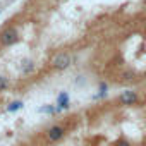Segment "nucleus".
<instances>
[{
    "label": "nucleus",
    "instance_id": "1",
    "mask_svg": "<svg viewBox=\"0 0 146 146\" xmlns=\"http://www.w3.org/2000/svg\"><path fill=\"white\" fill-rule=\"evenodd\" d=\"M70 62H72L70 55H69L67 52H60V53H57L55 58L52 60V67L57 69V70H64V69H67V67L70 65Z\"/></svg>",
    "mask_w": 146,
    "mask_h": 146
},
{
    "label": "nucleus",
    "instance_id": "2",
    "mask_svg": "<svg viewBox=\"0 0 146 146\" xmlns=\"http://www.w3.org/2000/svg\"><path fill=\"white\" fill-rule=\"evenodd\" d=\"M17 40H19V35H17V31L14 28H7V29L2 31V35H0V43L5 45V46L14 45Z\"/></svg>",
    "mask_w": 146,
    "mask_h": 146
},
{
    "label": "nucleus",
    "instance_id": "3",
    "mask_svg": "<svg viewBox=\"0 0 146 146\" xmlns=\"http://www.w3.org/2000/svg\"><path fill=\"white\" fill-rule=\"evenodd\" d=\"M64 136H65V129H64L62 125H52V127L46 131V139L52 141V143L60 141Z\"/></svg>",
    "mask_w": 146,
    "mask_h": 146
},
{
    "label": "nucleus",
    "instance_id": "4",
    "mask_svg": "<svg viewBox=\"0 0 146 146\" xmlns=\"http://www.w3.org/2000/svg\"><path fill=\"white\" fill-rule=\"evenodd\" d=\"M119 102H120L122 105H134V103L137 102V93H136L134 90H125V91L120 93Z\"/></svg>",
    "mask_w": 146,
    "mask_h": 146
},
{
    "label": "nucleus",
    "instance_id": "5",
    "mask_svg": "<svg viewBox=\"0 0 146 146\" xmlns=\"http://www.w3.org/2000/svg\"><path fill=\"white\" fill-rule=\"evenodd\" d=\"M70 107V98L67 91H60L57 96V110H67Z\"/></svg>",
    "mask_w": 146,
    "mask_h": 146
},
{
    "label": "nucleus",
    "instance_id": "6",
    "mask_svg": "<svg viewBox=\"0 0 146 146\" xmlns=\"http://www.w3.org/2000/svg\"><path fill=\"white\" fill-rule=\"evenodd\" d=\"M23 107H24V103H23L21 100H16V102H12V103H9V105H7V112H9V113H12V112L21 110Z\"/></svg>",
    "mask_w": 146,
    "mask_h": 146
},
{
    "label": "nucleus",
    "instance_id": "7",
    "mask_svg": "<svg viewBox=\"0 0 146 146\" xmlns=\"http://www.w3.org/2000/svg\"><path fill=\"white\" fill-rule=\"evenodd\" d=\"M40 113H48V115H53L55 112H57V107H53V105H43V107H40V110H38Z\"/></svg>",
    "mask_w": 146,
    "mask_h": 146
},
{
    "label": "nucleus",
    "instance_id": "8",
    "mask_svg": "<svg viewBox=\"0 0 146 146\" xmlns=\"http://www.w3.org/2000/svg\"><path fill=\"white\" fill-rule=\"evenodd\" d=\"M9 86H11V81H9V78H5V76H0V91H7V90H9Z\"/></svg>",
    "mask_w": 146,
    "mask_h": 146
},
{
    "label": "nucleus",
    "instance_id": "9",
    "mask_svg": "<svg viewBox=\"0 0 146 146\" xmlns=\"http://www.w3.org/2000/svg\"><path fill=\"white\" fill-rule=\"evenodd\" d=\"M35 69V64L31 62V60H24V64H23V70L24 72H31Z\"/></svg>",
    "mask_w": 146,
    "mask_h": 146
},
{
    "label": "nucleus",
    "instance_id": "10",
    "mask_svg": "<svg viewBox=\"0 0 146 146\" xmlns=\"http://www.w3.org/2000/svg\"><path fill=\"white\" fill-rule=\"evenodd\" d=\"M102 96H107V84H102V86H100V93H98L95 98H102Z\"/></svg>",
    "mask_w": 146,
    "mask_h": 146
},
{
    "label": "nucleus",
    "instance_id": "11",
    "mask_svg": "<svg viewBox=\"0 0 146 146\" xmlns=\"http://www.w3.org/2000/svg\"><path fill=\"white\" fill-rule=\"evenodd\" d=\"M119 146H129V144H127V143H124V141H122V143H119Z\"/></svg>",
    "mask_w": 146,
    "mask_h": 146
}]
</instances>
